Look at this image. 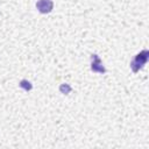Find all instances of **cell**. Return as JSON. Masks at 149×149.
Listing matches in <instances>:
<instances>
[{
  "instance_id": "4",
  "label": "cell",
  "mask_w": 149,
  "mask_h": 149,
  "mask_svg": "<svg viewBox=\"0 0 149 149\" xmlns=\"http://www.w3.org/2000/svg\"><path fill=\"white\" fill-rule=\"evenodd\" d=\"M20 86H21V87H23V88H24V90H27V91L31 88L30 83H29V81H26V80H22V81H21V84H20Z\"/></svg>"
},
{
  "instance_id": "2",
  "label": "cell",
  "mask_w": 149,
  "mask_h": 149,
  "mask_svg": "<svg viewBox=\"0 0 149 149\" xmlns=\"http://www.w3.org/2000/svg\"><path fill=\"white\" fill-rule=\"evenodd\" d=\"M52 6H54V3H52L51 0H38L37 3H36L37 9H38L41 13H43V14L49 13V12L52 9Z\"/></svg>"
},
{
  "instance_id": "3",
  "label": "cell",
  "mask_w": 149,
  "mask_h": 149,
  "mask_svg": "<svg viewBox=\"0 0 149 149\" xmlns=\"http://www.w3.org/2000/svg\"><path fill=\"white\" fill-rule=\"evenodd\" d=\"M92 65H91V69L92 71H95V72H105V68L101 65V62L99 59V57L97 55H92Z\"/></svg>"
},
{
  "instance_id": "1",
  "label": "cell",
  "mask_w": 149,
  "mask_h": 149,
  "mask_svg": "<svg viewBox=\"0 0 149 149\" xmlns=\"http://www.w3.org/2000/svg\"><path fill=\"white\" fill-rule=\"evenodd\" d=\"M148 56H149V52H148V50H143V51H141L140 54H137L136 56H135V58L133 59V62L130 63V68H132V70L134 71V72H137L146 63H147V61H148Z\"/></svg>"
}]
</instances>
